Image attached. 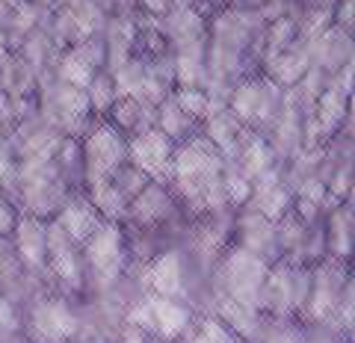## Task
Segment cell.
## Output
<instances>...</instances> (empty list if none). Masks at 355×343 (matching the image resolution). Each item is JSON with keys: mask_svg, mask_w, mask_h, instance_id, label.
I'll return each instance as SVG.
<instances>
[{"mask_svg": "<svg viewBox=\"0 0 355 343\" xmlns=\"http://www.w3.org/2000/svg\"><path fill=\"white\" fill-rule=\"evenodd\" d=\"M15 222H18V216H15L12 202L0 198V237H9V234H12V231H15Z\"/></svg>", "mask_w": 355, "mask_h": 343, "instance_id": "cell-24", "label": "cell"}, {"mask_svg": "<svg viewBox=\"0 0 355 343\" xmlns=\"http://www.w3.org/2000/svg\"><path fill=\"white\" fill-rule=\"evenodd\" d=\"M15 254L30 270H44L48 263V222L42 216H24L15 222Z\"/></svg>", "mask_w": 355, "mask_h": 343, "instance_id": "cell-12", "label": "cell"}, {"mask_svg": "<svg viewBox=\"0 0 355 343\" xmlns=\"http://www.w3.org/2000/svg\"><path fill=\"white\" fill-rule=\"evenodd\" d=\"M86 95H89V107L98 109V113H107V107H113L116 101V80L107 74H95L92 83L86 86Z\"/></svg>", "mask_w": 355, "mask_h": 343, "instance_id": "cell-22", "label": "cell"}, {"mask_svg": "<svg viewBox=\"0 0 355 343\" xmlns=\"http://www.w3.org/2000/svg\"><path fill=\"white\" fill-rule=\"evenodd\" d=\"M21 326L30 343H71L80 331V317L65 299L48 296L30 308Z\"/></svg>", "mask_w": 355, "mask_h": 343, "instance_id": "cell-5", "label": "cell"}, {"mask_svg": "<svg viewBox=\"0 0 355 343\" xmlns=\"http://www.w3.org/2000/svg\"><path fill=\"white\" fill-rule=\"evenodd\" d=\"M128 323L139 326L151 340L175 343L193 328V311L184 299H166L151 293L128 311Z\"/></svg>", "mask_w": 355, "mask_h": 343, "instance_id": "cell-1", "label": "cell"}, {"mask_svg": "<svg viewBox=\"0 0 355 343\" xmlns=\"http://www.w3.org/2000/svg\"><path fill=\"white\" fill-rule=\"evenodd\" d=\"M175 101L181 104L193 118H205L210 109H214V101H210V95L205 89H181L175 95Z\"/></svg>", "mask_w": 355, "mask_h": 343, "instance_id": "cell-23", "label": "cell"}, {"mask_svg": "<svg viewBox=\"0 0 355 343\" xmlns=\"http://www.w3.org/2000/svg\"><path fill=\"white\" fill-rule=\"evenodd\" d=\"M146 284L154 296L166 299H184L187 293V267H184V254L181 252H163L160 258H154L146 270Z\"/></svg>", "mask_w": 355, "mask_h": 343, "instance_id": "cell-11", "label": "cell"}, {"mask_svg": "<svg viewBox=\"0 0 355 343\" xmlns=\"http://www.w3.org/2000/svg\"><path fill=\"white\" fill-rule=\"evenodd\" d=\"M282 109V86L272 80H249L231 98V113L240 121H272Z\"/></svg>", "mask_w": 355, "mask_h": 343, "instance_id": "cell-8", "label": "cell"}, {"mask_svg": "<svg viewBox=\"0 0 355 343\" xmlns=\"http://www.w3.org/2000/svg\"><path fill=\"white\" fill-rule=\"evenodd\" d=\"M305 65H308L305 53H296L293 48H287L270 60V77H275L279 86H293L305 74Z\"/></svg>", "mask_w": 355, "mask_h": 343, "instance_id": "cell-19", "label": "cell"}, {"mask_svg": "<svg viewBox=\"0 0 355 343\" xmlns=\"http://www.w3.org/2000/svg\"><path fill=\"white\" fill-rule=\"evenodd\" d=\"M157 121H160V130H163V134L169 137L172 142L190 139V134L196 130V118L175 101V95H169V98H163V101H160Z\"/></svg>", "mask_w": 355, "mask_h": 343, "instance_id": "cell-17", "label": "cell"}, {"mask_svg": "<svg viewBox=\"0 0 355 343\" xmlns=\"http://www.w3.org/2000/svg\"><path fill=\"white\" fill-rule=\"evenodd\" d=\"M98 57H101V51L95 45H80V48L69 51L60 62V80L69 86H77V89H86L95 77Z\"/></svg>", "mask_w": 355, "mask_h": 343, "instance_id": "cell-15", "label": "cell"}, {"mask_svg": "<svg viewBox=\"0 0 355 343\" xmlns=\"http://www.w3.org/2000/svg\"><path fill=\"white\" fill-rule=\"evenodd\" d=\"M113 116H116V127L130 137L146 127H154L151 107L142 101V98H133V95H125V98H119V101H113Z\"/></svg>", "mask_w": 355, "mask_h": 343, "instance_id": "cell-16", "label": "cell"}, {"mask_svg": "<svg viewBox=\"0 0 355 343\" xmlns=\"http://www.w3.org/2000/svg\"><path fill=\"white\" fill-rule=\"evenodd\" d=\"M240 240L243 249L254 252L258 258H270V252L279 249V237H275V222L261 216L258 210H249V216L240 219Z\"/></svg>", "mask_w": 355, "mask_h": 343, "instance_id": "cell-14", "label": "cell"}, {"mask_svg": "<svg viewBox=\"0 0 355 343\" xmlns=\"http://www.w3.org/2000/svg\"><path fill=\"white\" fill-rule=\"evenodd\" d=\"M83 267L101 290H107L110 284L119 281V275L125 272L128 263V246H125V234L119 231L116 222H101L92 234L83 240Z\"/></svg>", "mask_w": 355, "mask_h": 343, "instance_id": "cell-2", "label": "cell"}, {"mask_svg": "<svg viewBox=\"0 0 355 343\" xmlns=\"http://www.w3.org/2000/svg\"><path fill=\"white\" fill-rule=\"evenodd\" d=\"M311 290V279L299 263L282 261L266 270V279L261 287L258 308L272 317H293L305 308V299Z\"/></svg>", "mask_w": 355, "mask_h": 343, "instance_id": "cell-3", "label": "cell"}, {"mask_svg": "<svg viewBox=\"0 0 355 343\" xmlns=\"http://www.w3.org/2000/svg\"><path fill=\"white\" fill-rule=\"evenodd\" d=\"M349 243H352V213L349 210H338L331 216V225H329V246L331 254L338 261H343L349 254Z\"/></svg>", "mask_w": 355, "mask_h": 343, "instance_id": "cell-20", "label": "cell"}, {"mask_svg": "<svg viewBox=\"0 0 355 343\" xmlns=\"http://www.w3.org/2000/svg\"><path fill=\"white\" fill-rule=\"evenodd\" d=\"M80 154H83L86 184L104 181L128 163V139L121 137V130L113 125H95L83 139Z\"/></svg>", "mask_w": 355, "mask_h": 343, "instance_id": "cell-6", "label": "cell"}, {"mask_svg": "<svg viewBox=\"0 0 355 343\" xmlns=\"http://www.w3.org/2000/svg\"><path fill=\"white\" fill-rule=\"evenodd\" d=\"M175 142L160 127H146L128 139V163L146 172L148 178H166L172 166Z\"/></svg>", "mask_w": 355, "mask_h": 343, "instance_id": "cell-7", "label": "cell"}, {"mask_svg": "<svg viewBox=\"0 0 355 343\" xmlns=\"http://www.w3.org/2000/svg\"><path fill=\"white\" fill-rule=\"evenodd\" d=\"M0 343H30L27 337L24 340H12V335H9V337H0Z\"/></svg>", "mask_w": 355, "mask_h": 343, "instance_id": "cell-25", "label": "cell"}, {"mask_svg": "<svg viewBox=\"0 0 355 343\" xmlns=\"http://www.w3.org/2000/svg\"><path fill=\"white\" fill-rule=\"evenodd\" d=\"M266 270H270V263H266L263 258H258L254 252H249V249L240 246L234 252H228L225 258H222V263H219L222 299H231V302L258 308ZM258 311H261V308H258Z\"/></svg>", "mask_w": 355, "mask_h": 343, "instance_id": "cell-4", "label": "cell"}, {"mask_svg": "<svg viewBox=\"0 0 355 343\" xmlns=\"http://www.w3.org/2000/svg\"><path fill=\"white\" fill-rule=\"evenodd\" d=\"M57 109H60V118L69 127H80L83 121H86V113L92 107H89L86 89H77V86L62 83L60 89H57Z\"/></svg>", "mask_w": 355, "mask_h": 343, "instance_id": "cell-18", "label": "cell"}, {"mask_svg": "<svg viewBox=\"0 0 355 343\" xmlns=\"http://www.w3.org/2000/svg\"><path fill=\"white\" fill-rule=\"evenodd\" d=\"M48 263L51 270L60 275V281L65 287H83V252H80V243L69 237L57 219L48 222Z\"/></svg>", "mask_w": 355, "mask_h": 343, "instance_id": "cell-9", "label": "cell"}, {"mask_svg": "<svg viewBox=\"0 0 355 343\" xmlns=\"http://www.w3.org/2000/svg\"><path fill=\"white\" fill-rule=\"evenodd\" d=\"M343 113H347V92L343 89H331L320 98V107H317V121L323 130H335L340 121H343Z\"/></svg>", "mask_w": 355, "mask_h": 343, "instance_id": "cell-21", "label": "cell"}, {"mask_svg": "<svg viewBox=\"0 0 355 343\" xmlns=\"http://www.w3.org/2000/svg\"><path fill=\"white\" fill-rule=\"evenodd\" d=\"M57 222L69 231V237L77 240L83 246V240L92 234V231L101 225V213L95 210V204L89 202V198H69L62 207H60V216H57Z\"/></svg>", "mask_w": 355, "mask_h": 343, "instance_id": "cell-13", "label": "cell"}, {"mask_svg": "<svg viewBox=\"0 0 355 343\" xmlns=\"http://www.w3.org/2000/svg\"><path fill=\"white\" fill-rule=\"evenodd\" d=\"M172 213H175V198L169 195V190H166L163 184H157L151 178L128 202L125 219L133 225H139V228H160L166 219H172Z\"/></svg>", "mask_w": 355, "mask_h": 343, "instance_id": "cell-10", "label": "cell"}]
</instances>
